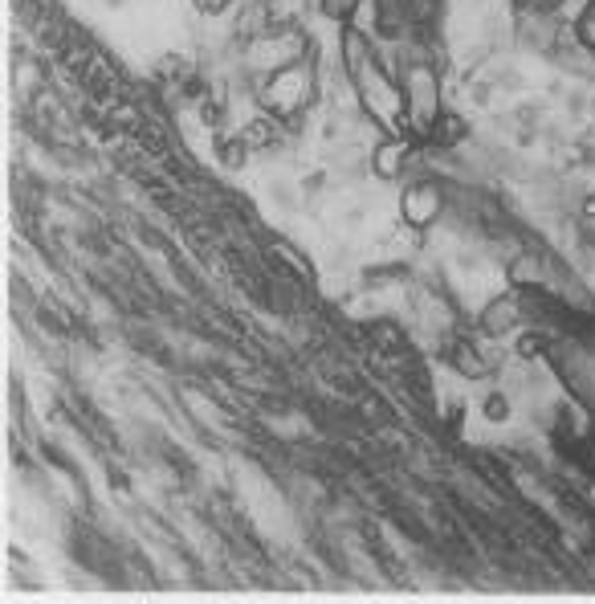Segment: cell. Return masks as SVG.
Instances as JSON below:
<instances>
[{
    "label": "cell",
    "mask_w": 595,
    "mask_h": 604,
    "mask_svg": "<svg viewBox=\"0 0 595 604\" xmlns=\"http://www.w3.org/2000/svg\"><path fill=\"white\" fill-rule=\"evenodd\" d=\"M355 4H359V0H322V13L326 16H351Z\"/></svg>",
    "instance_id": "9c48e42d"
},
{
    "label": "cell",
    "mask_w": 595,
    "mask_h": 604,
    "mask_svg": "<svg viewBox=\"0 0 595 604\" xmlns=\"http://www.w3.org/2000/svg\"><path fill=\"white\" fill-rule=\"evenodd\" d=\"M482 412H485V421L489 424H506V417H510V392H489L485 396V405H482Z\"/></svg>",
    "instance_id": "8992f818"
},
{
    "label": "cell",
    "mask_w": 595,
    "mask_h": 604,
    "mask_svg": "<svg viewBox=\"0 0 595 604\" xmlns=\"http://www.w3.org/2000/svg\"><path fill=\"white\" fill-rule=\"evenodd\" d=\"M404 156H408V147H404V139H387V144H380L375 151H371V168L380 172L384 180H392V176H400L404 168Z\"/></svg>",
    "instance_id": "3957f363"
},
{
    "label": "cell",
    "mask_w": 595,
    "mask_h": 604,
    "mask_svg": "<svg viewBox=\"0 0 595 604\" xmlns=\"http://www.w3.org/2000/svg\"><path fill=\"white\" fill-rule=\"evenodd\" d=\"M445 205H449V196H445V188L436 184V180H412L408 188H404V225L412 229H424L433 225L436 217L445 212Z\"/></svg>",
    "instance_id": "6da1fadb"
},
{
    "label": "cell",
    "mask_w": 595,
    "mask_h": 604,
    "mask_svg": "<svg viewBox=\"0 0 595 604\" xmlns=\"http://www.w3.org/2000/svg\"><path fill=\"white\" fill-rule=\"evenodd\" d=\"M204 13H221V9H228V0H196Z\"/></svg>",
    "instance_id": "30bf717a"
},
{
    "label": "cell",
    "mask_w": 595,
    "mask_h": 604,
    "mask_svg": "<svg viewBox=\"0 0 595 604\" xmlns=\"http://www.w3.org/2000/svg\"><path fill=\"white\" fill-rule=\"evenodd\" d=\"M580 41L595 49V0H587V9L580 16Z\"/></svg>",
    "instance_id": "ba28073f"
},
{
    "label": "cell",
    "mask_w": 595,
    "mask_h": 604,
    "mask_svg": "<svg viewBox=\"0 0 595 604\" xmlns=\"http://www.w3.org/2000/svg\"><path fill=\"white\" fill-rule=\"evenodd\" d=\"M592 291H595V282H592Z\"/></svg>",
    "instance_id": "8fae6325"
},
{
    "label": "cell",
    "mask_w": 595,
    "mask_h": 604,
    "mask_svg": "<svg viewBox=\"0 0 595 604\" xmlns=\"http://www.w3.org/2000/svg\"><path fill=\"white\" fill-rule=\"evenodd\" d=\"M245 135V144L253 147V151H265V147H274L282 135H277V123H270V119H253L249 127L241 131Z\"/></svg>",
    "instance_id": "5b68a950"
},
{
    "label": "cell",
    "mask_w": 595,
    "mask_h": 604,
    "mask_svg": "<svg viewBox=\"0 0 595 604\" xmlns=\"http://www.w3.org/2000/svg\"><path fill=\"white\" fill-rule=\"evenodd\" d=\"M270 205H274V209H282V212L298 209V196H294V188L286 184V180H274V184H270Z\"/></svg>",
    "instance_id": "52a82bcc"
},
{
    "label": "cell",
    "mask_w": 595,
    "mask_h": 604,
    "mask_svg": "<svg viewBox=\"0 0 595 604\" xmlns=\"http://www.w3.org/2000/svg\"><path fill=\"white\" fill-rule=\"evenodd\" d=\"M522 319H526V310H522V294H498V298H489L482 307V331L489 335V340H501V335H510V331H518L522 326Z\"/></svg>",
    "instance_id": "7a4b0ae2"
},
{
    "label": "cell",
    "mask_w": 595,
    "mask_h": 604,
    "mask_svg": "<svg viewBox=\"0 0 595 604\" xmlns=\"http://www.w3.org/2000/svg\"><path fill=\"white\" fill-rule=\"evenodd\" d=\"M249 151H253V147L245 144L241 131H237V135H221V139H216V160L225 163V168H241Z\"/></svg>",
    "instance_id": "277c9868"
}]
</instances>
